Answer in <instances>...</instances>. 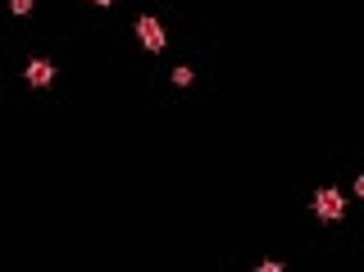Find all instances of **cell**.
Returning a JSON list of instances; mask_svg holds the SVG:
<instances>
[{
	"instance_id": "6da1fadb",
	"label": "cell",
	"mask_w": 364,
	"mask_h": 272,
	"mask_svg": "<svg viewBox=\"0 0 364 272\" xmlns=\"http://www.w3.org/2000/svg\"><path fill=\"white\" fill-rule=\"evenodd\" d=\"M137 41H142L151 54H160V50H164V41H169V36H164V23L151 19V14H142V19H137Z\"/></svg>"
},
{
	"instance_id": "7a4b0ae2",
	"label": "cell",
	"mask_w": 364,
	"mask_h": 272,
	"mask_svg": "<svg viewBox=\"0 0 364 272\" xmlns=\"http://www.w3.org/2000/svg\"><path fill=\"white\" fill-rule=\"evenodd\" d=\"M314 213H319L323 222H337V218L346 213V200H342V191H332V186L314 191Z\"/></svg>"
},
{
	"instance_id": "3957f363",
	"label": "cell",
	"mask_w": 364,
	"mask_h": 272,
	"mask_svg": "<svg viewBox=\"0 0 364 272\" xmlns=\"http://www.w3.org/2000/svg\"><path fill=\"white\" fill-rule=\"evenodd\" d=\"M23 77H28V82L41 91V87H50V82H55V64H50V59H28Z\"/></svg>"
},
{
	"instance_id": "277c9868",
	"label": "cell",
	"mask_w": 364,
	"mask_h": 272,
	"mask_svg": "<svg viewBox=\"0 0 364 272\" xmlns=\"http://www.w3.org/2000/svg\"><path fill=\"white\" fill-rule=\"evenodd\" d=\"M173 82H178V87H182V91H187L191 82H196V73H191V68H182V64H178V68H173Z\"/></svg>"
},
{
	"instance_id": "5b68a950",
	"label": "cell",
	"mask_w": 364,
	"mask_h": 272,
	"mask_svg": "<svg viewBox=\"0 0 364 272\" xmlns=\"http://www.w3.org/2000/svg\"><path fill=\"white\" fill-rule=\"evenodd\" d=\"M10 14H19V19H28V14H32V0H10Z\"/></svg>"
},
{
	"instance_id": "8992f818",
	"label": "cell",
	"mask_w": 364,
	"mask_h": 272,
	"mask_svg": "<svg viewBox=\"0 0 364 272\" xmlns=\"http://www.w3.org/2000/svg\"><path fill=\"white\" fill-rule=\"evenodd\" d=\"M355 196H360V200H364V173H360V177H355Z\"/></svg>"
},
{
	"instance_id": "52a82bcc",
	"label": "cell",
	"mask_w": 364,
	"mask_h": 272,
	"mask_svg": "<svg viewBox=\"0 0 364 272\" xmlns=\"http://www.w3.org/2000/svg\"><path fill=\"white\" fill-rule=\"evenodd\" d=\"M91 5H114V0H91Z\"/></svg>"
}]
</instances>
